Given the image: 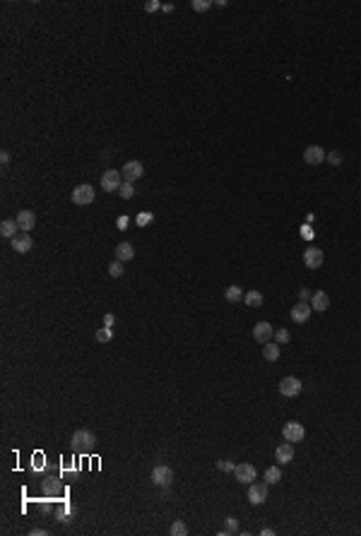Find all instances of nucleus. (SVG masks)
<instances>
[{
	"instance_id": "26",
	"label": "nucleus",
	"mask_w": 361,
	"mask_h": 536,
	"mask_svg": "<svg viewBox=\"0 0 361 536\" xmlns=\"http://www.w3.org/2000/svg\"><path fill=\"white\" fill-rule=\"evenodd\" d=\"M123 272L125 269H123V262L121 260H113L111 265H109V274L111 276H123Z\"/></svg>"
},
{
	"instance_id": "29",
	"label": "nucleus",
	"mask_w": 361,
	"mask_h": 536,
	"mask_svg": "<svg viewBox=\"0 0 361 536\" xmlns=\"http://www.w3.org/2000/svg\"><path fill=\"white\" fill-rule=\"evenodd\" d=\"M190 5H193V10H197V12H205V10L212 7V2H209V0H193Z\"/></svg>"
},
{
	"instance_id": "4",
	"label": "nucleus",
	"mask_w": 361,
	"mask_h": 536,
	"mask_svg": "<svg viewBox=\"0 0 361 536\" xmlns=\"http://www.w3.org/2000/svg\"><path fill=\"white\" fill-rule=\"evenodd\" d=\"M301 390H304V383H301L299 378H284V380L279 383V392H282V397H299V395H301Z\"/></svg>"
},
{
	"instance_id": "6",
	"label": "nucleus",
	"mask_w": 361,
	"mask_h": 536,
	"mask_svg": "<svg viewBox=\"0 0 361 536\" xmlns=\"http://www.w3.org/2000/svg\"><path fill=\"white\" fill-rule=\"evenodd\" d=\"M282 433H284V440H287V442H301L304 435H306L304 426H301L299 421H289V423H284Z\"/></svg>"
},
{
	"instance_id": "22",
	"label": "nucleus",
	"mask_w": 361,
	"mask_h": 536,
	"mask_svg": "<svg viewBox=\"0 0 361 536\" xmlns=\"http://www.w3.org/2000/svg\"><path fill=\"white\" fill-rule=\"evenodd\" d=\"M279 481H282V471H279V467H267L265 469V483H267V486L279 483Z\"/></svg>"
},
{
	"instance_id": "25",
	"label": "nucleus",
	"mask_w": 361,
	"mask_h": 536,
	"mask_svg": "<svg viewBox=\"0 0 361 536\" xmlns=\"http://www.w3.org/2000/svg\"><path fill=\"white\" fill-rule=\"evenodd\" d=\"M238 532V520L236 517H226V524H224L222 534H236Z\"/></svg>"
},
{
	"instance_id": "12",
	"label": "nucleus",
	"mask_w": 361,
	"mask_h": 536,
	"mask_svg": "<svg viewBox=\"0 0 361 536\" xmlns=\"http://www.w3.org/2000/svg\"><path fill=\"white\" fill-rule=\"evenodd\" d=\"M253 337H255V342L267 344L272 337H275V330H272V325H270V322H258V325L253 327Z\"/></svg>"
},
{
	"instance_id": "37",
	"label": "nucleus",
	"mask_w": 361,
	"mask_h": 536,
	"mask_svg": "<svg viewBox=\"0 0 361 536\" xmlns=\"http://www.w3.org/2000/svg\"><path fill=\"white\" fill-rule=\"evenodd\" d=\"M128 224H130L128 217H118V221H116V226H118V229H128Z\"/></svg>"
},
{
	"instance_id": "10",
	"label": "nucleus",
	"mask_w": 361,
	"mask_h": 536,
	"mask_svg": "<svg viewBox=\"0 0 361 536\" xmlns=\"http://www.w3.org/2000/svg\"><path fill=\"white\" fill-rule=\"evenodd\" d=\"M248 500L250 505H260L267 500V483H250L248 488Z\"/></svg>"
},
{
	"instance_id": "38",
	"label": "nucleus",
	"mask_w": 361,
	"mask_h": 536,
	"mask_svg": "<svg viewBox=\"0 0 361 536\" xmlns=\"http://www.w3.org/2000/svg\"><path fill=\"white\" fill-rule=\"evenodd\" d=\"M0 161H2V164H10V151L7 149L0 151Z\"/></svg>"
},
{
	"instance_id": "41",
	"label": "nucleus",
	"mask_w": 361,
	"mask_h": 536,
	"mask_svg": "<svg viewBox=\"0 0 361 536\" xmlns=\"http://www.w3.org/2000/svg\"><path fill=\"white\" fill-rule=\"evenodd\" d=\"M260 534H263V536H275V529H263Z\"/></svg>"
},
{
	"instance_id": "14",
	"label": "nucleus",
	"mask_w": 361,
	"mask_h": 536,
	"mask_svg": "<svg viewBox=\"0 0 361 536\" xmlns=\"http://www.w3.org/2000/svg\"><path fill=\"white\" fill-rule=\"evenodd\" d=\"M304 265L308 269H318L320 265H323V250H318V248L304 250Z\"/></svg>"
},
{
	"instance_id": "27",
	"label": "nucleus",
	"mask_w": 361,
	"mask_h": 536,
	"mask_svg": "<svg viewBox=\"0 0 361 536\" xmlns=\"http://www.w3.org/2000/svg\"><path fill=\"white\" fill-rule=\"evenodd\" d=\"M169 532H171V534H174V536H185V534H188V527H185V524H183V522H174V524H171V529H169Z\"/></svg>"
},
{
	"instance_id": "19",
	"label": "nucleus",
	"mask_w": 361,
	"mask_h": 536,
	"mask_svg": "<svg viewBox=\"0 0 361 536\" xmlns=\"http://www.w3.org/2000/svg\"><path fill=\"white\" fill-rule=\"evenodd\" d=\"M14 231H19V226H17V221H12V219H5L2 221V224H0V234L5 236V238H10V241H12L14 236Z\"/></svg>"
},
{
	"instance_id": "13",
	"label": "nucleus",
	"mask_w": 361,
	"mask_h": 536,
	"mask_svg": "<svg viewBox=\"0 0 361 536\" xmlns=\"http://www.w3.org/2000/svg\"><path fill=\"white\" fill-rule=\"evenodd\" d=\"M31 248H34V241H31V236L24 234V231H22V234H17L12 238V250H14V253L24 255V253H29Z\"/></svg>"
},
{
	"instance_id": "7",
	"label": "nucleus",
	"mask_w": 361,
	"mask_h": 536,
	"mask_svg": "<svg viewBox=\"0 0 361 536\" xmlns=\"http://www.w3.org/2000/svg\"><path fill=\"white\" fill-rule=\"evenodd\" d=\"M121 173H123L125 183H135L138 178H142V176H145V166L140 164V161H128V164L121 168Z\"/></svg>"
},
{
	"instance_id": "31",
	"label": "nucleus",
	"mask_w": 361,
	"mask_h": 536,
	"mask_svg": "<svg viewBox=\"0 0 361 536\" xmlns=\"http://www.w3.org/2000/svg\"><path fill=\"white\" fill-rule=\"evenodd\" d=\"M217 469L229 474V471H234V469H236V464H234V462H229V459H219V462H217Z\"/></svg>"
},
{
	"instance_id": "36",
	"label": "nucleus",
	"mask_w": 361,
	"mask_h": 536,
	"mask_svg": "<svg viewBox=\"0 0 361 536\" xmlns=\"http://www.w3.org/2000/svg\"><path fill=\"white\" fill-rule=\"evenodd\" d=\"M311 296H313V293L308 289H299V301H311Z\"/></svg>"
},
{
	"instance_id": "3",
	"label": "nucleus",
	"mask_w": 361,
	"mask_h": 536,
	"mask_svg": "<svg viewBox=\"0 0 361 536\" xmlns=\"http://www.w3.org/2000/svg\"><path fill=\"white\" fill-rule=\"evenodd\" d=\"M94 197H97L94 188L87 185V183H84V185H77V188L72 190V202H75V205H92Z\"/></svg>"
},
{
	"instance_id": "9",
	"label": "nucleus",
	"mask_w": 361,
	"mask_h": 536,
	"mask_svg": "<svg viewBox=\"0 0 361 536\" xmlns=\"http://www.w3.org/2000/svg\"><path fill=\"white\" fill-rule=\"evenodd\" d=\"M325 159H328V154H325L323 147H318V144H311V147H306L304 149V161L306 164L316 166V164H323Z\"/></svg>"
},
{
	"instance_id": "16",
	"label": "nucleus",
	"mask_w": 361,
	"mask_h": 536,
	"mask_svg": "<svg viewBox=\"0 0 361 536\" xmlns=\"http://www.w3.org/2000/svg\"><path fill=\"white\" fill-rule=\"evenodd\" d=\"M275 459H277L279 464H289L294 459V445L292 442H282L277 450H275Z\"/></svg>"
},
{
	"instance_id": "8",
	"label": "nucleus",
	"mask_w": 361,
	"mask_h": 536,
	"mask_svg": "<svg viewBox=\"0 0 361 536\" xmlns=\"http://www.w3.org/2000/svg\"><path fill=\"white\" fill-rule=\"evenodd\" d=\"M234 476H236V481L238 483H253L255 481V476H258V471H255V467L253 464H236V469H234Z\"/></svg>"
},
{
	"instance_id": "20",
	"label": "nucleus",
	"mask_w": 361,
	"mask_h": 536,
	"mask_svg": "<svg viewBox=\"0 0 361 536\" xmlns=\"http://www.w3.org/2000/svg\"><path fill=\"white\" fill-rule=\"evenodd\" d=\"M243 301H246L248 308H260V305L265 303V298H263V293H260V291H248V293L243 296Z\"/></svg>"
},
{
	"instance_id": "23",
	"label": "nucleus",
	"mask_w": 361,
	"mask_h": 536,
	"mask_svg": "<svg viewBox=\"0 0 361 536\" xmlns=\"http://www.w3.org/2000/svg\"><path fill=\"white\" fill-rule=\"evenodd\" d=\"M224 298L229 303H238V301H243V291H241V286H229V289L224 291Z\"/></svg>"
},
{
	"instance_id": "18",
	"label": "nucleus",
	"mask_w": 361,
	"mask_h": 536,
	"mask_svg": "<svg viewBox=\"0 0 361 536\" xmlns=\"http://www.w3.org/2000/svg\"><path fill=\"white\" fill-rule=\"evenodd\" d=\"M133 258H135V248L130 246V243H118L116 246V260L125 262V260H133Z\"/></svg>"
},
{
	"instance_id": "24",
	"label": "nucleus",
	"mask_w": 361,
	"mask_h": 536,
	"mask_svg": "<svg viewBox=\"0 0 361 536\" xmlns=\"http://www.w3.org/2000/svg\"><path fill=\"white\" fill-rule=\"evenodd\" d=\"M94 339H97L99 344H106V342H111V339H113V330H111V327H101V330H97V334H94Z\"/></svg>"
},
{
	"instance_id": "15",
	"label": "nucleus",
	"mask_w": 361,
	"mask_h": 536,
	"mask_svg": "<svg viewBox=\"0 0 361 536\" xmlns=\"http://www.w3.org/2000/svg\"><path fill=\"white\" fill-rule=\"evenodd\" d=\"M311 313H313V308H311V305H308L306 301H299L292 308V320H294V322H308Z\"/></svg>"
},
{
	"instance_id": "17",
	"label": "nucleus",
	"mask_w": 361,
	"mask_h": 536,
	"mask_svg": "<svg viewBox=\"0 0 361 536\" xmlns=\"http://www.w3.org/2000/svg\"><path fill=\"white\" fill-rule=\"evenodd\" d=\"M311 308H313V310H320V313L328 310V308H330V296H328L325 291H316V293L311 296Z\"/></svg>"
},
{
	"instance_id": "40",
	"label": "nucleus",
	"mask_w": 361,
	"mask_h": 536,
	"mask_svg": "<svg viewBox=\"0 0 361 536\" xmlns=\"http://www.w3.org/2000/svg\"><path fill=\"white\" fill-rule=\"evenodd\" d=\"M162 10H164V12H174V5H171V2H167V5H162Z\"/></svg>"
},
{
	"instance_id": "35",
	"label": "nucleus",
	"mask_w": 361,
	"mask_h": 536,
	"mask_svg": "<svg viewBox=\"0 0 361 536\" xmlns=\"http://www.w3.org/2000/svg\"><path fill=\"white\" fill-rule=\"evenodd\" d=\"M113 325H116V315L106 313V315H104V327H113Z\"/></svg>"
},
{
	"instance_id": "34",
	"label": "nucleus",
	"mask_w": 361,
	"mask_h": 536,
	"mask_svg": "<svg viewBox=\"0 0 361 536\" xmlns=\"http://www.w3.org/2000/svg\"><path fill=\"white\" fill-rule=\"evenodd\" d=\"M145 10L147 12H157V10H162V2L159 0H150V2H145Z\"/></svg>"
},
{
	"instance_id": "1",
	"label": "nucleus",
	"mask_w": 361,
	"mask_h": 536,
	"mask_svg": "<svg viewBox=\"0 0 361 536\" xmlns=\"http://www.w3.org/2000/svg\"><path fill=\"white\" fill-rule=\"evenodd\" d=\"M70 442H72V450H75V452H89V450L94 447L97 438H94V433H89V430H75Z\"/></svg>"
},
{
	"instance_id": "2",
	"label": "nucleus",
	"mask_w": 361,
	"mask_h": 536,
	"mask_svg": "<svg viewBox=\"0 0 361 536\" xmlns=\"http://www.w3.org/2000/svg\"><path fill=\"white\" fill-rule=\"evenodd\" d=\"M123 173L121 171H113L109 168L104 176H101V188L106 190V193H116V190H121V185H123Z\"/></svg>"
},
{
	"instance_id": "21",
	"label": "nucleus",
	"mask_w": 361,
	"mask_h": 536,
	"mask_svg": "<svg viewBox=\"0 0 361 536\" xmlns=\"http://www.w3.org/2000/svg\"><path fill=\"white\" fill-rule=\"evenodd\" d=\"M263 356H265V361H277L279 358V344L277 342H267L263 346Z\"/></svg>"
},
{
	"instance_id": "32",
	"label": "nucleus",
	"mask_w": 361,
	"mask_h": 536,
	"mask_svg": "<svg viewBox=\"0 0 361 536\" xmlns=\"http://www.w3.org/2000/svg\"><path fill=\"white\" fill-rule=\"evenodd\" d=\"M275 339H277V344H289L292 334H289L287 330H277V332H275Z\"/></svg>"
},
{
	"instance_id": "30",
	"label": "nucleus",
	"mask_w": 361,
	"mask_h": 536,
	"mask_svg": "<svg viewBox=\"0 0 361 536\" xmlns=\"http://www.w3.org/2000/svg\"><path fill=\"white\" fill-rule=\"evenodd\" d=\"M152 219H154L152 212H142V214H138L135 221H138V226H147V224H152Z\"/></svg>"
},
{
	"instance_id": "39",
	"label": "nucleus",
	"mask_w": 361,
	"mask_h": 536,
	"mask_svg": "<svg viewBox=\"0 0 361 536\" xmlns=\"http://www.w3.org/2000/svg\"><path fill=\"white\" fill-rule=\"evenodd\" d=\"M43 534H46V532L39 529V527H34V529H31V536H43Z\"/></svg>"
},
{
	"instance_id": "11",
	"label": "nucleus",
	"mask_w": 361,
	"mask_h": 536,
	"mask_svg": "<svg viewBox=\"0 0 361 536\" xmlns=\"http://www.w3.org/2000/svg\"><path fill=\"white\" fill-rule=\"evenodd\" d=\"M14 221H17V226H19V231H31L34 229V224H36V217H34V212L31 209H22V212H17V217H14Z\"/></svg>"
},
{
	"instance_id": "5",
	"label": "nucleus",
	"mask_w": 361,
	"mask_h": 536,
	"mask_svg": "<svg viewBox=\"0 0 361 536\" xmlns=\"http://www.w3.org/2000/svg\"><path fill=\"white\" fill-rule=\"evenodd\" d=\"M171 481H174V471H171V467L159 464V467L152 469V483H154V486H162V488H167V486H171Z\"/></svg>"
},
{
	"instance_id": "33",
	"label": "nucleus",
	"mask_w": 361,
	"mask_h": 536,
	"mask_svg": "<svg viewBox=\"0 0 361 536\" xmlns=\"http://www.w3.org/2000/svg\"><path fill=\"white\" fill-rule=\"evenodd\" d=\"M328 161L333 166H340L342 164V154H340V151H330V154H328Z\"/></svg>"
},
{
	"instance_id": "28",
	"label": "nucleus",
	"mask_w": 361,
	"mask_h": 536,
	"mask_svg": "<svg viewBox=\"0 0 361 536\" xmlns=\"http://www.w3.org/2000/svg\"><path fill=\"white\" fill-rule=\"evenodd\" d=\"M118 193H121V197H123V200H130V197L135 195V190H133V183H123Z\"/></svg>"
}]
</instances>
